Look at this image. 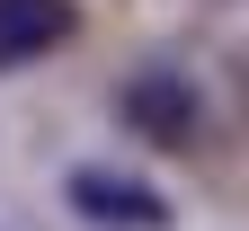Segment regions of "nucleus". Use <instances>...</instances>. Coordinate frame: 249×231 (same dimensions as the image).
Returning <instances> with one entry per match:
<instances>
[{
    "instance_id": "nucleus-1",
    "label": "nucleus",
    "mask_w": 249,
    "mask_h": 231,
    "mask_svg": "<svg viewBox=\"0 0 249 231\" xmlns=\"http://www.w3.org/2000/svg\"><path fill=\"white\" fill-rule=\"evenodd\" d=\"M62 195H71V213L98 222V231H169V195L142 187V178H124V169H71Z\"/></svg>"
},
{
    "instance_id": "nucleus-2",
    "label": "nucleus",
    "mask_w": 249,
    "mask_h": 231,
    "mask_svg": "<svg viewBox=\"0 0 249 231\" xmlns=\"http://www.w3.org/2000/svg\"><path fill=\"white\" fill-rule=\"evenodd\" d=\"M196 89H187L178 71H134L124 80V124H134V134H151V142H187L196 134Z\"/></svg>"
},
{
    "instance_id": "nucleus-3",
    "label": "nucleus",
    "mask_w": 249,
    "mask_h": 231,
    "mask_svg": "<svg viewBox=\"0 0 249 231\" xmlns=\"http://www.w3.org/2000/svg\"><path fill=\"white\" fill-rule=\"evenodd\" d=\"M71 27H80L71 0H0V71L45 62L53 45H71Z\"/></svg>"
}]
</instances>
